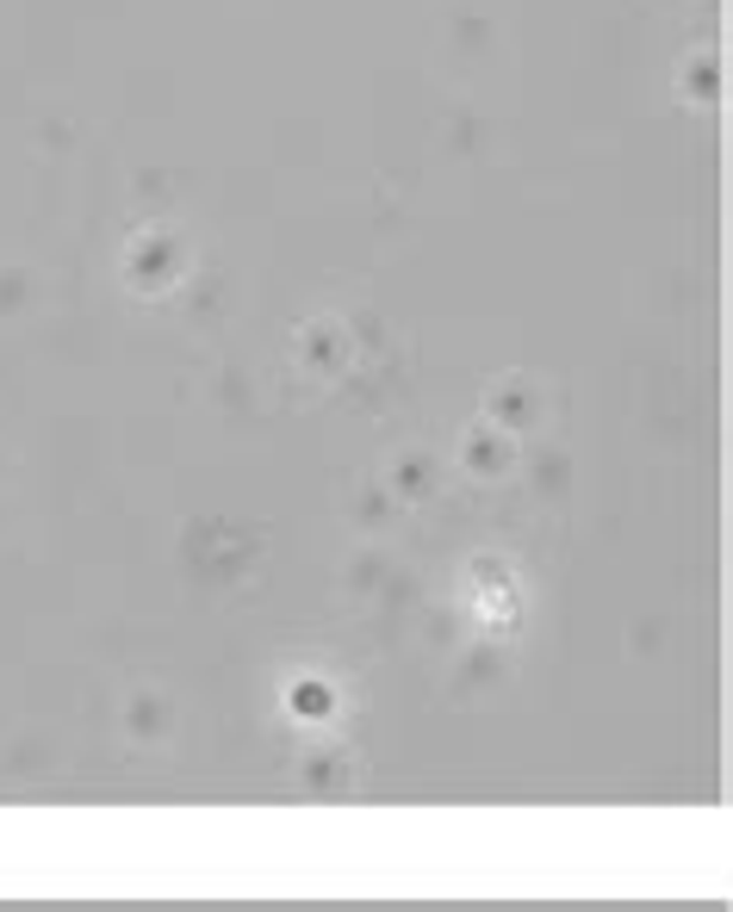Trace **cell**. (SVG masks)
<instances>
[{"mask_svg":"<svg viewBox=\"0 0 733 912\" xmlns=\"http://www.w3.org/2000/svg\"><path fill=\"white\" fill-rule=\"evenodd\" d=\"M292 702H299V714H305V708H311V714H317V708H324V689H299Z\"/></svg>","mask_w":733,"mask_h":912,"instance_id":"cell-1","label":"cell"}]
</instances>
